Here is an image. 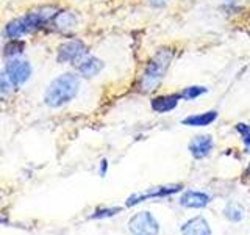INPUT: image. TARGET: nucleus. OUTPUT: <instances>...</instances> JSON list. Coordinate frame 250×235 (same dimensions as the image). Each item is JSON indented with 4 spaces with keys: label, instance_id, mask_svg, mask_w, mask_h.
<instances>
[{
    "label": "nucleus",
    "instance_id": "f8f14e48",
    "mask_svg": "<svg viewBox=\"0 0 250 235\" xmlns=\"http://www.w3.org/2000/svg\"><path fill=\"white\" fill-rule=\"evenodd\" d=\"M102 69H104V61L97 57H89V55H86L84 58H82L77 63V70L86 78L96 77L97 74H100Z\"/></svg>",
    "mask_w": 250,
    "mask_h": 235
},
{
    "label": "nucleus",
    "instance_id": "9d476101",
    "mask_svg": "<svg viewBox=\"0 0 250 235\" xmlns=\"http://www.w3.org/2000/svg\"><path fill=\"white\" fill-rule=\"evenodd\" d=\"M180 99L178 93H170V94H160V96H155L150 100V108L155 113H169L172 110H175Z\"/></svg>",
    "mask_w": 250,
    "mask_h": 235
},
{
    "label": "nucleus",
    "instance_id": "dca6fc26",
    "mask_svg": "<svg viewBox=\"0 0 250 235\" xmlns=\"http://www.w3.org/2000/svg\"><path fill=\"white\" fill-rule=\"evenodd\" d=\"M207 91H208V88H205V86L192 85V86H186V88H183L178 94H180V99H183V100H194V99L203 96Z\"/></svg>",
    "mask_w": 250,
    "mask_h": 235
},
{
    "label": "nucleus",
    "instance_id": "9b49d317",
    "mask_svg": "<svg viewBox=\"0 0 250 235\" xmlns=\"http://www.w3.org/2000/svg\"><path fill=\"white\" fill-rule=\"evenodd\" d=\"M182 235H211L209 223L203 216H194L182 226Z\"/></svg>",
    "mask_w": 250,
    "mask_h": 235
},
{
    "label": "nucleus",
    "instance_id": "423d86ee",
    "mask_svg": "<svg viewBox=\"0 0 250 235\" xmlns=\"http://www.w3.org/2000/svg\"><path fill=\"white\" fill-rule=\"evenodd\" d=\"M88 49L80 39H70V41L62 43L58 47L57 58L60 63H78L82 58L86 57Z\"/></svg>",
    "mask_w": 250,
    "mask_h": 235
},
{
    "label": "nucleus",
    "instance_id": "2eb2a0df",
    "mask_svg": "<svg viewBox=\"0 0 250 235\" xmlns=\"http://www.w3.org/2000/svg\"><path fill=\"white\" fill-rule=\"evenodd\" d=\"M224 216L225 219H229L230 223H241L246 218V209L241 206L239 202H229L224 207Z\"/></svg>",
    "mask_w": 250,
    "mask_h": 235
},
{
    "label": "nucleus",
    "instance_id": "f03ea898",
    "mask_svg": "<svg viewBox=\"0 0 250 235\" xmlns=\"http://www.w3.org/2000/svg\"><path fill=\"white\" fill-rule=\"evenodd\" d=\"M80 88V80L75 74H61L49 85V88L45 90L44 102L45 105L50 108H60L62 105L69 104L77 94Z\"/></svg>",
    "mask_w": 250,
    "mask_h": 235
},
{
    "label": "nucleus",
    "instance_id": "a211bd4d",
    "mask_svg": "<svg viewBox=\"0 0 250 235\" xmlns=\"http://www.w3.org/2000/svg\"><path fill=\"white\" fill-rule=\"evenodd\" d=\"M121 207H100L91 215V219H104V218H111L117 213H121Z\"/></svg>",
    "mask_w": 250,
    "mask_h": 235
},
{
    "label": "nucleus",
    "instance_id": "f257e3e1",
    "mask_svg": "<svg viewBox=\"0 0 250 235\" xmlns=\"http://www.w3.org/2000/svg\"><path fill=\"white\" fill-rule=\"evenodd\" d=\"M175 50L170 47H163V49L156 50L153 57L146 63L143 72L139 75L138 80V90L144 94H148L160 88L163 78L166 77V72L174 58Z\"/></svg>",
    "mask_w": 250,
    "mask_h": 235
},
{
    "label": "nucleus",
    "instance_id": "6e6552de",
    "mask_svg": "<svg viewBox=\"0 0 250 235\" xmlns=\"http://www.w3.org/2000/svg\"><path fill=\"white\" fill-rule=\"evenodd\" d=\"M213 147H214V140L211 135H197L188 144V149H189L191 155L195 160L207 159L211 154V151H213Z\"/></svg>",
    "mask_w": 250,
    "mask_h": 235
},
{
    "label": "nucleus",
    "instance_id": "7ed1b4c3",
    "mask_svg": "<svg viewBox=\"0 0 250 235\" xmlns=\"http://www.w3.org/2000/svg\"><path fill=\"white\" fill-rule=\"evenodd\" d=\"M53 16L55 13H52L50 10H39L35 13H28L8 24L5 27V36L10 39H18L23 35H28L31 31L45 25L47 22H50Z\"/></svg>",
    "mask_w": 250,
    "mask_h": 235
},
{
    "label": "nucleus",
    "instance_id": "ddd939ff",
    "mask_svg": "<svg viewBox=\"0 0 250 235\" xmlns=\"http://www.w3.org/2000/svg\"><path fill=\"white\" fill-rule=\"evenodd\" d=\"M217 116L219 115H217L216 110H209V112L186 116L182 121V124L188 125V127H208V125H211L217 119Z\"/></svg>",
    "mask_w": 250,
    "mask_h": 235
},
{
    "label": "nucleus",
    "instance_id": "aec40b11",
    "mask_svg": "<svg viewBox=\"0 0 250 235\" xmlns=\"http://www.w3.org/2000/svg\"><path fill=\"white\" fill-rule=\"evenodd\" d=\"M106 171H108V162L106 160H102L100 162V166H99V174L104 177L106 174Z\"/></svg>",
    "mask_w": 250,
    "mask_h": 235
},
{
    "label": "nucleus",
    "instance_id": "0eeeda50",
    "mask_svg": "<svg viewBox=\"0 0 250 235\" xmlns=\"http://www.w3.org/2000/svg\"><path fill=\"white\" fill-rule=\"evenodd\" d=\"M3 70L8 74V77L11 78V82L16 85V88L25 83L31 75L30 63L23 60H18V58H13L10 63H6Z\"/></svg>",
    "mask_w": 250,
    "mask_h": 235
},
{
    "label": "nucleus",
    "instance_id": "412c9836",
    "mask_svg": "<svg viewBox=\"0 0 250 235\" xmlns=\"http://www.w3.org/2000/svg\"><path fill=\"white\" fill-rule=\"evenodd\" d=\"M241 138H242V143H244L246 149H247V151L250 152V130L246 133V135H242Z\"/></svg>",
    "mask_w": 250,
    "mask_h": 235
},
{
    "label": "nucleus",
    "instance_id": "4468645a",
    "mask_svg": "<svg viewBox=\"0 0 250 235\" xmlns=\"http://www.w3.org/2000/svg\"><path fill=\"white\" fill-rule=\"evenodd\" d=\"M53 24V27L60 30V31H67L70 28H74L75 25V16L72 13H69V11H60V13H55V16L52 18L50 21Z\"/></svg>",
    "mask_w": 250,
    "mask_h": 235
},
{
    "label": "nucleus",
    "instance_id": "5701e85b",
    "mask_svg": "<svg viewBox=\"0 0 250 235\" xmlns=\"http://www.w3.org/2000/svg\"><path fill=\"white\" fill-rule=\"evenodd\" d=\"M247 174L250 176V163H249V166H247Z\"/></svg>",
    "mask_w": 250,
    "mask_h": 235
},
{
    "label": "nucleus",
    "instance_id": "4be33fe9",
    "mask_svg": "<svg viewBox=\"0 0 250 235\" xmlns=\"http://www.w3.org/2000/svg\"><path fill=\"white\" fill-rule=\"evenodd\" d=\"M166 2H167V0H150V3L153 6H163Z\"/></svg>",
    "mask_w": 250,
    "mask_h": 235
},
{
    "label": "nucleus",
    "instance_id": "20e7f679",
    "mask_svg": "<svg viewBox=\"0 0 250 235\" xmlns=\"http://www.w3.org/2000/svg\"><path fill=\"white\" fill-rule=\"evenodd\" d=\"M128 231L131 235H158L160 223L150 212H138L130 218Z\"/></svg>",
    "mask_w": 250,
    "mask_h": 235
},
{
    "label": "nucleus",
    "instance_id": "f3484780",
    "mask_svg": "<svg viewBox=\"0 0 250 235\" xmlns=\"http://www.w3.org/2000/svg\"><path fill=\"white\" fill-rule=\"evenodd\" d=\"M16 90V85L11 82V78L8 77V74L5 70L0 72V99H8L14 93Z\"/></svg>",
    "mask_w": 250,
    "mask_h": 235
},
{
    "label": "nucleus",
    "instance_id": "39448f33",
    "mask_svg": "<svg viewBox=\"0 0 250 235\" xmlns=\"http://www.w3.org/2000/svg\"><path fill=\"white\" fill-rule=\"evenodd\" d=\"M182 185L180 184H172V185H161V187H153L148 188L146 191L141 193H133L130 198L125 201V206L127 207H135L141 202H146L148 199H156V198H166V196H172L178 191H182Z\"/></svg>",
    "mask_w": 250,
    "mask_h": 235
},
{
    "label": "nucleus",
    "instance_id": "1a4fd4ad",
    "mask_svg": "<svg viewBox=\"0 0 250 235\" xmlns=\"http://www.w3.org/2000/svg\"><path fill=\"white\" fill-rule=\"evenodd\" d=\"M180 206L186 209H205L211 202V196L205 191H197V190H186L180 196Z\"/></svg>",
    "mask_w": 250,
    "mask_h": 235
},
{
    "label": "nucleus",
    "instance_id": "6ab92c4d",
    "mask_svg": "<svg viewBox=\"0 0 250 235\" xmlns=\"http://www.w3.org/2000/svg\"><path fill=\"white\" fill-rule=\"evenodd\" d=\"M234 129H236V132L242 137V135H246V133L250 130V125H247L244 122H239V124H236V127H234Z\"/></svg>",
    "mask_w": 250,
    "mask_h": 235
}]
</instances>
